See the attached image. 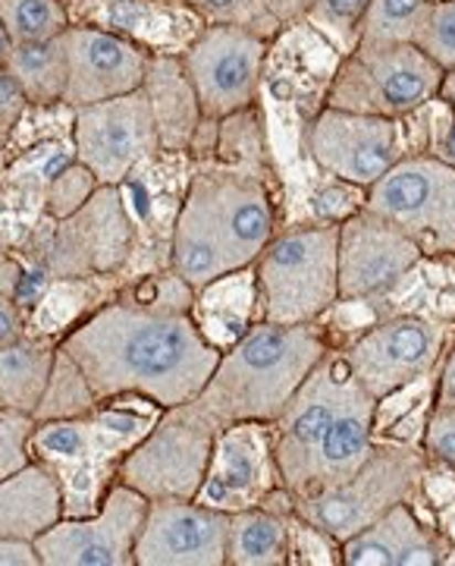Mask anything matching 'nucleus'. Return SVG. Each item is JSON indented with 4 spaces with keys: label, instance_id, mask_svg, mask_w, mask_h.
<instances>
[{
    "label": "nucleus",
    "instance_id": "2f4dec72",
    "mask_svg": "<svg viewBox=\"0 0 455 566\" xmlns=\"http://www.w3.org/2000/svg\"><path fill=\"white\" fill-rule=\"evenodd\" d=\"M436 378H440V368L377 400L374 441L409 447L424 444V431L436 406Z\"/></svg>",
    "mask_w": 455,
    "mask_h": 566
},
{
    "label": "nucleus",
    "instance_id": "13d9d810",
    "mask_svg": "<svg viewBox=\"0 0 455 566\" xmlns=\"http://www.w3.org/2000/svg\"><path fill=\"white\" fill-rule=\"evenodd\" d=\"M440 98H446V102L453 104V111H455V70H449V73L443 76V85H440Z\"/></svg>",
    "mask_w": 455,
    "mask_h": 566
},
{
    "label": "nucleus",
    "instance_id": "680f3d73",
    "mask_svg": "<svg viewBox=\"0 0 455 566\" xmlns=\"http://www.w3.org/2000/svg\"><path fill=\"white\" fill-rule=\"evenodd\" d=\"M453 262H455V252H453Z\"/></svg>",
    "mask_w": 455,
    "mask_h": 566
},
{
    "label": "nucleus",
    "instance_id": "473e14b6",
    "mask_svg": "<svg viewBox=\"0 0 455 566\" xmlns=\"http://www.w3.org/2000/svg\"><path fill=\"white\" fill-rule=\"evenodd\" d=\"M7 70L17 76L29 104H54L66 98V82H70V57H66V41H22L13 48Z\"/></svg>",
    "mask_w": 455,
    "mask_h": 566
},
{
    "label": "nucleus",
    "instance_id": "20e7f679",
    "mask_svg": "<svg viewBox=\"0 0 455 566\" xmlns=\"http://www.w3.org/2000/svg\"><path fill=\"white\" fill-rule=\"evenodd\" d=\"M330 349L334 344L317 322H257L220 356L195 403L220 428L230 422H277Z\"/></svg>",
    "mask_w": 455,
    "mask_h": 566
},
{
    "label": "nucleus",
    "instance_id": "9b49d317",
    "mask_svg": "<svg viewBox=\"0 0 455 566\" xmlns=\"http://www.w3.org/2000/svg\"><path fill=\"white\" fill-rule=\"evenodd\" d=\"M220 424L195 400L170 406L160 422L145 434L119 469V482L136 488L148 501L186 497L192 501L204 482L211 447Z\"/></svg>",
    "mask_w": 455,
    "mask_h": 566
},
{
    "label": "nucleus",
    "instance_id": "c03bdc74",
    "mask_svg": "<svg viewBox=\"0 0 455 566\" xmlns=\"http://www.w3.org/2000/svg\"><path fill=\"white\" fill-rule=\"evenodd\" d=\"M289 566H342V542L293 513L289 523Z\"/></svg>",
    "mask_w": 455,
    "mask_h": 566
},
{
    "label": "nucleus",
    "instance_id": "72a5a7b5",
    "mask_svg": "<svg viewBox=\"0 0 455 566\" xmlns=\"http://www.w3.org/2000/svg\"><path fill=\"white\" fill-rule=\"evenodd\" d=\"M214 161L277 180L271 145H267V126H264V114L257 102L220 120Z\"/></svg>",
    "mask_w": 455,
    "mask_h": 566
},
{
    "label": "nucleus",
    "instance_id": "c85d7f7f",
    "mask_svg": "<svg viewBox=\"0 0 455 566\" xmlns=\"http://www.w3.org/2000/svg\"><path fill=\"white\" fill-rule=\"evenodd\" d=\"M383 318L421 315L455 322V262L453 255H421L417 264L380 303Z\"/></svg>",
    "mask_w": 455,
    "mask_h": 566
},
{
    "label": "nucleus",
    "instance_id": "b1692460",
    "mask_svg": "<svg viewBox=\"0 0 455 566\" xmlns=\"http://www.w3.org/2000/svg\"><path fill=\"white\" fill-rule=\"evenodd\" d=\"M449 547L415 497L342 542V566H446Z\"/></svg>",
    "mask_w": 455,
    "mask_h": 566
},
{
    "label": "nucleus",
    "instance_id": "a878e982",
    "mask_svg": "<svg viewBox=\"0 0 455 566\" xmlns=\"http://www.w3.org/2000/svg\"><path fill=\"white\" fill-rule=\"evenodd\" d=\"M141 92L151 104L160 148L163 151H189L204 114H201L199 92L182 66V57L155 54Z\"/></svg>",
    "mask_w": 455,
    "mask_h": 566
},
{
    "label": "nucleus",
    "instance_id": "cd10ccee",
    "mask_svg": "<svg viewBox=\"0 0 455 566\" xmlns=\"http://www.w3.org/2000/svg\"><path fill=\"white\" fill-rule=\"evenodd\" d=\"M123 283H126L123 274L54 277L44 300L29 312L25 334L63 340L70 331H76L82 322H88L98 308H104L110 300H117Z\"/></svg>",
    "mask_w": 455,
    "mask_h": 566
},
{
    "label": "nucleus",
    "instance_id": "79ce46f5",
    "mask_svg": "<svg viewBox=\"0 0 455 566\" xmlns=\"http://www.w3.org/2000/svg\"><path fill=\"white\" fill-rule=\"evenodd\" d=\"M368 3L371 0H315L305 22L315 25L317 32L346 57L358 48V22L364 17Z\"/></svg>",
    "mask_w": 455,
    "mask_h": 566
},
{
    "label": "nucleus",
    "instance_id": "4be33fe9",
    "mask_svg": "<svg viewBox=\"0 0 455 566\" xmlns=\"http://www.w3.org/2000/svg\"><path fill=\"white\" fill-rule=\"evenodd\" d=\"M70 82L66 98L73 107L110 102L119 95L139 92L151 66V51L98 25H70L63 32Z\"/></svg>",
    "mask_w": 455,
    "mask_h": 566
},
{
    "label": "nucleus",
    "instance_id": "c756f323",
    "mask_svg": "<svg viewBox=\"0 0 455 566\" xmlns=\"http://www.w3.org/2000/svg\"><path fill=\"white\" fill-rule=\"evenodd\" d=\"M60 340L25 334L22 340L0 346V403L35 416L47 378L54 371Z\"/></svg>",
    "mask_w": 455,
    "mask_h": 566
},
{
    "label": "nucleus",
    "instance_id": "a18cd8bd",
    "mask_svg": "<svg viewBox=\"0 0 455 566\" xmlns=\"http://www.w3.org/2000/svg\"><path fill=\"white\" fill-rule=\"evenodd\" d=\"M35 431V416L0 406V482L32 463L29 438Z\"/></svg>",
    "mask_w": 455,
    "mask_h": 566
},
{
    "label": "nucleus",
    "instance_id": "37998d69",
    "mask_svg": "<svg viewBox=\"0 0 455 566\" xmlns=\"http://www.w3.org/2000/svg\"><path fill=\"white\" fill-rule=\"evenodd\" d=\"M98 177L85 167L82 161L70 164L44 192V214L54 221H66L80 211L82 205L88 202L98 192Z\"/></svg>",
    "mask_w": 455,
    "mask_h": 566
},
{
    "label": "nucleus",
    "instance_id": "09e8293b",
    "mask_svg": "<svg viewBox=\"0 0 455 566\" xmlns=\"http://www.w3.org/2000/svg\"><path fill=\"white\" fill-rule=\"evenodd\" d=\"M25 107H29V98H25L22 85L7 66H0V139L7 142L13 126L25 114Z\"/></svg>",
    "mask_w": 455,
    "mask_h": 566
},
{
    "label": "nucleus",
    "instance_id": "49530a36",
    "mask_svg": "<svg viewBox=\"0 0 455 566\" xmlns=\"http://www.w3.org/2000/svg\"><path fill=\"white\" fill-rule=\"evenodd\" d=\"M417 48L443 73L455 70V0H443V3L431 7L427 20L421 25V35H417Z\"/></svg>",
    "mask_w": 455,
    "mask_h": 566
},
{
    "label": "nucleus",
    "instance_id": "2eb2a0df",
    "mask_svg": "<svg viewBox=\"0 0 455 566\" xmlns=\"http://www.w3.org/2000/svg\"><path fill=\"white\" fill-rule=\"evenodd\" d=\"M356 385L358 378L346 363L342 349L334 346L315 365V371L298 387L293 403L286 406L283 416L274 422V434H277L274 450H277L283 482L293 491V497L311 488L320 444Z\"/></svg>",
    "mask_w": 455,
    "mask_h": 566
},
{
    "label": "nucleus",
    "instance_id": "3c124183",
    "mask_svg": "<svg viewBox=\"0 0 455 566\" xmlns=\"http://www.w3.org/2000/svg\"><path fill=\"white\" fill-rule=\"evenodd\" d=\"M0 566H41L39 547L22 538H0Z\"/></svg>",
    "mask_w": 455,
    "mask_h": 566
},
{
    "label": "nucleus",
    "instance_id": "f8f14e48",
    "mask_svg": "<svg viewBox=\"0 0 455 566\" xmlns=\"http://www.w3.org/2000/svg\"><path fill=\"white\" fill-rule=\"evenodd\" d=\"M443 70L417 44L346 54L330 85L327 107L399 120L440 95Z\"/></svg>",
    "mask_w": 455,
    "mask_h": 566
},
{
    "label": "nucleus",
    "instance_id": "aec40b11",
    "mask_svg": "<svg viewBox=\"0 0 455 566\" xmlns=\"http://www.w3.org/2000/svg\"><path fill=\"white\" fill-rule=\"evenodd\" d=\"M230 520L195 497H158L136 538V566H226Z\"/></svg>",
    "mask_w": 455,
    "mask_h": 566
},
{
    "label": "nucleus",
    "instance_id": "bf43d9fd",
    "mask_svg": "<svg viewBox=\"0 0 455 566\" xmlns=\"http://www.w3.org/2000/svg\"><path fill=\"white\" fill-rule=\"evenodd\" d=\"M7 164H10V155H7V142L0 139V182H3V174H7Z\"/></svg>",
    "mask_w": 455,
    "mask_h": 566
},
{
    "label": "nucleus",
    "instance_id": "a19ab883",
    "mask_svg": "<svg viewBox=\"0 0 455 566\" xmlns=\"http://www.w3.org/2000/svg\"><path fill=\"white\" fill-rule=\"evenodd\" d=\"M182 3H189L204 25H239L267 41L279 32V22L271 17L264 0H182Z\"/></svg>",
    "mask_w": 455,
    "mask_h": 566
},
{
    "label": "nucleus",
    "instance_id": "1a4fd4ad",
    "mask_svg": "<svg viewBox=\"0 0 455 566\" xmlns=\"http://www.w3.org/2000/svg\"><path fill=\"white\" fill-rule=\"evenodd\" d=\"M274 441V422L223 424L211 447V460L195 501L223 513L252 506L296 513V497L283 482Z\"/></svg>",
    "mask_w": 455,
    "mask_h": 566
},
{
    "label": "nucleus",
    "instance_id": "423d86ee",
    "mask_svg": "<svg viewBox=\"0 0 455 566\" xmlns=\"http://www.w3.org/2000/svg\"><path fill=\"white\" fill-rule=\"evenodd\" d=\"M252 268L261 322H317L339 300V223L279 227Z\"/></svg>",
    "mask_w": 455,
    "mask_h": 566
},
{
    "label": "nucleus",
    "instance_id": "6e6552de",
    "mask_svg": "<svg viewBox=\"0 0 455 566\" xmlns=\"http://www.w3.org/2000/svg\"><path fill=\"white\" fill-rule=\"evenodd\" d=\"M20 249L47 264L54 277L123 274L133 249V223L119 189L98 186V192L66 221L44 214Z\"/></svg>",
    "mask_w": 455,
    "mask_h": 566
},
{
    "label": "nucleus",
    "instance_id": "8fccbe9b",
    "mask_svg": "<svg viewBox=\"0 0 455 566\" xmlns=\"http://www.w3.org/2000/svg\"><path fill=\"white\" fill-rule=\"evenodd\" d=\"M25 337V312L13 300H0V346L17 344Z\"/></svg>",
    "mask_w": 455,
    "mask_h": 566
},
{
    "label": "nucleus",
    "instance_id": "f03ea898",
    "mask_svg": "<svg viewBox=\"0 0 455 566\" xmlns=\"http://www.w3.org/2000/svg\"><path fill=\"white\" fill-rule=\"evenodd\" d=\"M277 230V180L218 161H195L173 233L170 268L199 290L214 277L255 264Z\"/></svg>",
    "mask_w": 455,
    "mask_h": 566
},
{
    "label": "nucleus",
    "instance_id": "f3484780",
    "mask_svg": "<svg viewBox=\"0 0 455 566\" xmlns=\"http://www.w3.org/2000/svg\"><path fill=\"white\" fill-rule=\"evenodd\" d=\"M267 44L271 41L239 25H204V32L182 54V66L199 92L204 117L223 120L257 102Z\"/></svg>",
    "mask_w": 455,
    "mask_h": 566
},
{
    "label": "nucleus",
    "instance_id": "9d476101",
    "mask_svg": "<svg viewBox=\"0 0 455 566\" xmlns=\"http://www.w3.org/2000/svg\"><path fill=\"white\" fill-rule=\"evenodd\" d=\"M195 177V158L189 151H163L145 158L119 182V199L133 223V249L123 277L133 281L170 268L173 233Z\"/></svg>",
    "mask_w": 455,
    "mask_h": 566
},
{
    "label": "nucleus",
    "instance_id": "7ed1b4c3",
    "mask_svg": "<svg viewBox=\"0 0 455 566\" xmlns=\"http://www.w3.org/2000/svg\"><path fill=\"white\" fill-rule=\"evenodd\" d=\"M163 412V406L141 394H123L85 416L35 422L29 453L57 475L63 516L80 520L98 513L107 491L119 482L126 457L145 441Z\"/></svg>",
    "mask_w": 455,
    "mask_h": 566
},
{
    "label": "nucleus",
    "instance_id": "39448f33",
    "mask_svg": "<svg viewBox=\"0 0 455 566\" xmlns=\"http://www.w3.org/2000/svg\"><path fill=\"white\" fill-rule=\"evenodd\" d=\"M339 63L342 54L308 22L279 29L267 44L257 107L267 126L277 186L315 161L308 155V133L327 107Z\"/></svg>",
    "mask_w": 455,
    "mask_h": 566
},
{
    "label": "nucleus",
    "instance_id": "6e6d98bb",
    "mask_svg": "<svg viewBox=\"0 0 455 566\" xmlns=\"http://www.w3.org/2000/svg\"><path fill=\"white\" fill-rule=\"evenodd\" d=\"M434 158H440L443 164L455 167V123H453V129H449V136L443 139V145H440V148H436Z\"/></svg>",
    "mask_w": 455,
    "mask_h": 566
},
{
    "label": "nucleus",
    "instance_id": "4c0bfd02",
    "mask_svg": "<svg viewBox=\"0 0 455 566\" xmlns=\"http://www.w3.org/2000/svg\"><path fill=\"white\" fill-rule=\"evenodd\" d=\"M76 129V107L66 102L54 104H29L13 133L7 136V155L17 158L22 151L44 145V142L73 139Z\"/></svg>",
    "mask_w": 455,
    "mask_h": 566
},
{
    "label": "nucleus",
    "instance_id": "c9c22d12",
    "mask_svg": "<svg viewBox=\"0 0 455 566\" xmlns=\"http://www.w3.org/2000/svg\"><path fill=\"white\" fill-rule=\"evenodd\" d=\"M100 400L88 385L85 371L80 363L60 346L57 359H54V371L47 378L44 397H41L39 409H35V422H51V419H73V416H85L92 412Z\"/></svg>",
    "mask_w": 455,
    "mask_h": 566
},
{
    "label": "nucleus",
    "instance_id": "f257e3e1",
    "mask_svg": "<svg viewBox=\"0 0 455 566\" xmlns=\"http://www.w3.org/2000/svg\"><path fill=\"white\" fill-rule=\"evenodd\" d=\"M60 346L80 363L100 403L141 394L163 409L192 403L223 356L189 312H160L126 296L98 308Z\"/></svg>",
    "mask_w": 455,
    "mask_h": 566
},
{
    "label": "nucleus",
    "instance_id": "412c9836",
    "mask_svg": "<svg viewBox=\"0 0 455 566\" xmlns=\"http://www.w3.org/2000/svg\"><path fill=\"white\" fill-rule=\"evenodd\" d=\"M421 255L399 227L361 208L339 223V300L380 305Z\"/></svg>",
    "mask_w": 455,
    "mask_h": 566
},
{
    "label": "nucleus",
    "instance_id": "bb28decb",
    "mask_svg": "<svg viewBox=\"0 0 455 566\" xmlns=\"http://www.w3.org/2000/svg\"><path fill=\"white\" fill-rule=\"evenodd\" d=\"M63 520L57 475L39 460L0 482V538L35 542Z\"/></svg>",
    "mask_w": 455,
    "mask_h": 566
},
{
    "label": "nucleus",
    "instance_id": "de8ad7c7",
    "mask_svg": "<svg viewBox=\"0 0 455 566\" xmlns=\"http://www.w3.org/2000/svg\"><path fill=\"white\" fill-rule=\"evenodd\" d=\"M421 450L431 463L455 465V406H434Z\"/></svg>",
    "mask_w": 455,
    "mask_h": 566
},
{
    "label": "nucleus",
    "instance_id": "dca6fc26",
    "mask_svg": "<svg viewBox=\"0 0 455 566\" xmlns=\"http://www.w3.org/2000/svg\"><path fill=\"white\" fill-rule=\"evenodd\" d=\"M148 504L136 488L117 482L98 513L80 520L63 516L35 538L41 566H136V538Z\"/></svg>",
    "mask_w": 455,
    "mask_h": 566
},
{
    "label": "nucleus",
    "instance_id": "58836bf2",
    "mask_svg": "<svg viewBox=\"0 0 455 566\" xmlns=\"http://www.w3.org/2000/svg\"><path fill=\"white\" fill-rule=\"evenodd\" d=\"M453 123V104L446 102V98H440V95L431 98V102L417 104L415 111H409L405 117H399L405 158H434L436 148L449 136Z\"/></svg>",
    "mask_w": 455,
    "mask_h": 566
},
{
    "label": "nucleus",
    "instance_id": "ddd939ff",
    "mask_svg": "<svg viewBox=\"0 0 455 566\" xmlns=\"http://www.w3.org/2000/svg\"><path fill=\"white\" fill-rule=\"evenodd\" d=\"M364 208L399 227L424 255L455 252V167L440 158H402L368 189Z\"/></svg>",
    "mask_w": 455,
    "mask_h": 566
},
{
    "label": "nucleus",
    "instance_id": "5fc2aeb1",
    "mask_svg": "<svg viewBox=\"0 0 455 566\" xmlns=\"http://www.w3.org/2000/svg\"><path fill=\"white\" fill-rule=\"evenodd\" d=\"M436 406H455V340L446 349L440 363V378H436Z\"/></svg>",
    "mask_w": 455,
    "mask_h": 566
},
{
    "label": "nucleus",
    "instance_id": "ea45409f",
    "mask_svg": "<svg viewBox=\"0 0 455 566\" xmlns=\"http://www.w3.org/2000/svg\"><path fill=\"white\" fill-rule=\"evenodd\" d=\"M415 501L427 513V520L434 523L436 532L443 535L446 547H449L446 566H455V465L427 460Z\"/></svg>",
    "mask_w": 455,
    "mask_h": 566
},
{
    "label": "nucleus",
    "instance_id": "393cba45",
    "mask_svg": "<svg viewBox=\"0 0 455 566\" xmlns=\"http://www.w3.org/2000/svg\"><path fill=\"white\" fill-rule=\"evenodd\" d=\"M189 315H192L201 337L218 353H226L230 346H236L261 322L255 268L252 264L236 268V271L199 286Z\"/></svg>",
    "mask_w": 455,
    "mask_h": 566
},
{
    "label": "nucleus",
    "instance_id": "0eeeda50",
    "mask_svg": "<svg viewBox=\"0 0 455 566\" xmlns=\"http://www.w3.org/2000/svg\"><path fill=\"white\" fill-rule=\"evenodd\" d=\"M424 465L427 457L421 447L377 441L371 457L352 475L296 497V516L346 542L377 523L387 510L412 501L421 491Z\"/></svg>",
    "mask_w": 455,
    "mask_h": 566
},
{
    "label": "nucleus",
    "instance_id": "864d4df0",
    "mask_svg": "<svg viewBox=\"0 0 455 566\" xmlns=\"http://www.w3.org/2000/svg\"><path fill=\"white\" fill-rule=\"evenodd\" d=\"M20 268H22L20 249H13V245H0V300H13Z\"/></svg>",
    "mask_w": 455,
    "mask_h": 566
},
{
    "label": "nucleus",
    "instance_id": "4d7b16f0",
    "mask_svg": "<svg viewBox=\"0 0 455 566\" xmlns=\"http://www.w3.org/2000/svg\"><path fill=\"white\" fill-rule=\"evenodd\" d=\"M13 48H17V41H13V35H10V32H7L3 20H0V66H7L10 54H13Z\"/></svg>",
    "mask_w": 455,
    "mask_h": 566
},
{
    "label": "nucleus",
    "instance_id": "5701e85b",
    "mask_svg": "<svg viewBox=\"0 0 455 566\" xmlns=\"http://www.w3.org/2000/svg\"><path fill=\"white\" fill-rule=\"evenodd\" d=\"M73 25H98L151 54L182 57L204 32V20L182 0H66Z\"/></svg>",
    "mask_w": 455,
    "mask_h": 566
},
{
    "label": "nucleus",
    "instance_id": "f704fd0d",
    "mask_svg": "<svg viewBox=\"0 0 455 566\" xmlns=\"http://www.w3.org/2000/svg\"><path fill=\"white\" fill-rule=\"evenodd\" d=\"M431 7H434L431 0H371L358 22V48L387 51V48L417 44Z\"/></svg>",
    "mask_w": 455,
    "mask_h": 566
},
{
    "label": "nucleus",
    "instance_id": "e433bc0d",
    "mask_svg": "<svg viewBox=\"0 0 455 566\" xmlns=\"http://www.w3.org/2000/svg\"><path fill=\"white\" fill-rule=\"evenodd\" d=\"M0 20L17 44L60 39L73 25L66 0H0Z\"/></svg>",
    "mask_w": 455,
    "mask_h": 566
},
{
    "label": "nucleus",
    "instance_id": "e2e57ef3",
    "mask_svg": "<svg viewBox=\"0 0 455 566\" xmlns=\"http://www.w3.org/2000/svg\"><path fill=\"white\" fill-rule=\"evenodd\" d=\"M0 406H3V403H0Z\"/></svg>",
    "mask_w": 455,
    "mask_h": 566
},
{
    "label": "nucleus",
    "instance_id": "a211bd4d",
    "mask_svg": "<svg viewBox=\"0 0 455 566\" xmlns=\"http://www.w3.org/2000/svg\"><path fill=\"white\" fill-rule=\"evenodd\" d=\"M76 155L100 186H119L133 167L158 155L160 139L145 92L76 107Z\"/></svg>",
    "mask_w": 455,
    "mask_h": 566
},
{
    "label": "nucleus",
    "instance_id": "052dcab7",
    "mask_svg": "<svg viewBox=\"0 0 455 566\" xmlns=\"http://www.w3.org/2000/svg\"><path fill=\"white\" fill-rule=\"evenodd\" d=\"M431 3H443V0H431Z\"/></svg>",
    "mask_w": 455,
    "mask_h": 566
},
{
    "label": "nucleus",
    "instance_id": "6ab92c4d",
    "mask_svg": "<svg viewBox=\"0 0 455 566\" xmlns=\"http://www.w3.org/2000/svg\"><path fill=\"white\" fill-rule=\"evenodd\" d=\"M308 155L339 180L371 189L405 158V145L399 120L324 107L308 133Z\"/></svg>",
    "mask_w": 455,
    "mask_h": 566
},
{
    "label": "nucleus",
    "instance_id": "4468645a",
    "mask_svg": "<svg viewBox=\"0 0 455 566\" xmlns=\"http://www.w3.org/2000/svg\"><path fill=\"white\" fill-rule=\"evenodd\" d=\"M455 340V322L421 318V315H390L342 346V356L361 387L380 400L399 387L440 368L446 349Z\"/></svg>",
    "mask_w": 455,
    "mask_h": 566
},
{
    "label": "nucleus",
    "instance_id": "603ef678",
    "mask_svg": "<svg viewBox=\"0 0 455 566\" xmlns=\"http://www.w3.org/2000/svg\"><path fill=\"white\" fill-rule=\"evenodd\" d=\"M264 3H267L271 17L279 22V29H286V25H296V22L308 20L315 0H264Z\"/></svg>",
    "mask_w": 455,
    "mask_h": 566
},
{
    "label": "nucleus",
    "instance_id": "7c9ffc66",
    "mask_svg": "<svg viewBox=\"0 0 455 566\" xmlns=\"http://www.w3.org/2000/svg\"><path fill=\"white\" fill-rule=\"evenodd\" d=\"M289 523L293 513L267 506L233 513L226 566H289Z\"/></svg>",
    "mask_w": 455,
    "mask_h": 566
}]
</instances>
